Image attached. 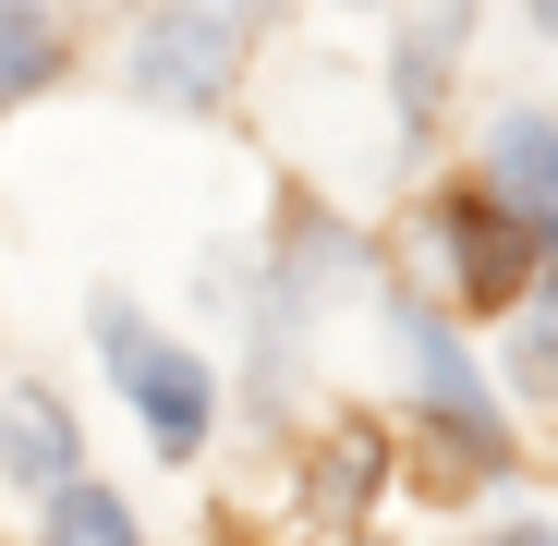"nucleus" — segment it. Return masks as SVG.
<instances>
[{
    "label": "nucleus",
    "mask_w": 558,
    "mask_h": 546,
    "mask_svg": "<svg viewBox=\"0 0 558 546\" xmlns=\"http://www.w3.org/2000/svg\"><path fill=\"white\" fill-rule=\"evenodd\" d=\"M0 437H13V462H25L37 486H73V449H61V413H49V401H13Z\"/></svg>",
    "instance_id": "8"
},
{
    "label": "nucleus",
    "mask_w": 558,
    "mask_h": 546,
    "mask_svg": "<svg viewBox=\"0 0 558 546\" xmlns=\"http://www.w3.org/2000/svg\"><path fill=\"white\" fill-rule=\"evenodd\" d=\"M401 340H413V377H425V401H437V425H449L461 449H474V462H498V413H486V389H474V364L449 352V328H437V316H413Z\"/></svg>",
    "instance_id": "4"
},
{
    "label": "nucleus",
    "mask_w": 558,
    "mask_h": 546,
    "mask_svg": "<svg viewBox=\"0 0 558 546\" xmlns=\"http://www.w3.org/2000/svg\"><path fill=\"white\" fill-rule=\"evenodd\" d=\"M486 195H498L510 231H558V122L510 110V122L486 134Z\"/></svg>",
    "instance_id": "3"
},
{
    "label": "nucleus",
    "mask_w": 558,
    "mask_h": 546,
    "mask_svg": "<svg viewBox=\"0 0 558 546\" xmlns=\"http://www.w3.org/2000/svg\"><path fill=\"white\" fill-rule=\"evenodd\" d=\"M255 13H267V0H158V13H146V37H134V85H146V98H170V110L231 98Z\"/></svg>",
    "instance_id": "1"
},
{
    "label": "nucleus",
    "mask_w": 558,
    "mask_h": 546,
    "mask_svg": "<svg viewBox=\"0 0 558 546\" xmlns=\"http://www.w3.org/2000/svg\"><path fill=\"white\" fill-rule=\"evenodd\" d=\"M534 13H546V25H558V0H534Z\"/></svg>",
    "instance_id": "10"
},
{
    "label": "nucleus",
    "mask_w": 558,
    "mask_h": 546,
    "mask_svg": "<svg viewBox=\"0 0 558 546\" xmlns=\"http://www.w3.org/2000/svg\"><path fill=\"white\" fill-rule=\"evenodd\" d=\"M437 255L461 267V292H510L522 280V231L510 219H437Z\"/></svg>",
    "instance_id": "5"
},
{
    "label": "nucleus",
    "mask_w": 558,
    "mask_h": 546,
    "mask_svg": "<svg viewBox=\"0 0 558 546\" xmlns=\"http://www.w3.org/2000/svg\"><path fill=\"white\" fill-rule=\"evenodd\" d=\"M98 340H110V364H122V389H134L146 437L182 462V449L207 437V364H195V352H170V340H146L134 316H98Z\"/></svg>",
    "instance_id": "2"
},
{
    "label": "nucleus",
    "mask_w": 558,
    "mask_h": 546,
    "mask_svg": "<svg viewBox=\"0 0 558 546\" xmlns=\"http://www.w3.org/2000/svg\"><path fill=\"white\" fill-rule=\"evenodd\" d=\"M510 546H558V522H534V534H510Z\"/></svg>",
    "instance_id": "9"
},
{
    "label": "nucleus",
    "mask_w": 558,
    "mask_h": 546,
    "mask_svg": "<svg viewBox=\"0 0 558 546\" xmlns=\"http://www.w3.org/2000/svg\"><path fill=\"white\" fill-rule=\"evenodd\" d=\"M49 61H61V25L37 13V0H0V110H13V98H37V85H49Z\"/></svg>",
    "instance_id": "6"
},
{
    "label": "nucleus",
    "mask_w": 558,
    "mask_h": 546,
    "mask_svg": "<svg viewBox=\"0 0 558 546\" xmlns=\"http://www.w3.org/2000/svg\"><path fill=\"white\" fill-rule=\"evenodd\" d=\"M49 546H134V522H122V498H98V486H61V498H49Z\"/></svg>",
    "instance_id": "7"
}]
</instances>
